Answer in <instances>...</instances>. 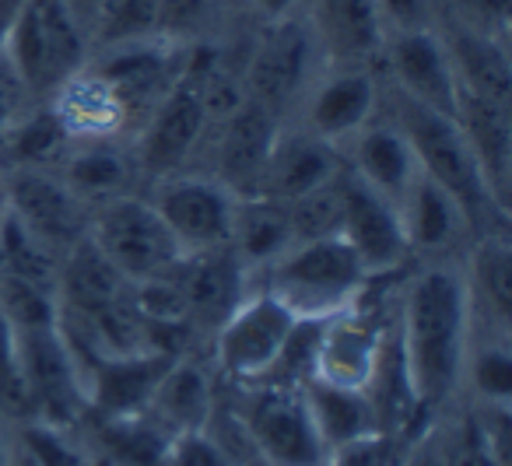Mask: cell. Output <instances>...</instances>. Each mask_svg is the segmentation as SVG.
<instances>
[{
	"mask_svg": "<svg viewBox=\"0 0 512 466\" xmlns=\"http://www.w3.org/2000/svg\"><path fill=\"white\" fill-rule=\"evenodd\" d=\"M470 326V291L449 270L414 277L400 312V351L421 407L442 403L463 375Z\"/></svg>",
	"mask_w": 512,
	"mask_h": 466,
	"instance_id": "6da1fadb",
	"label": "cell"
},
{
	"mask_svg": "<svg viewBox=\"0 0 512 466\" xmlns=\"http://www.w3.org/2000/svg\"><path fill=\"white\" fill-rule=\"evenodd\" d=\"M0 46L15 78L36 95H57L88 64V32L64 0H25Z\"/></svg>",
	"mask_w": 512,
	"mask_h": 466,
	"instance_id": "7a4b0ae2",
	"label": "cell"
},
{
	"mask_svg": "<svg viewBox=\"0 0 512 466\" xmlns=\"http://www.w3.org/2000/svg\"><path fill=\"white\" fill-rule=\"evenodd\" d=\"M365 267L341 235L292 242L274 260L271 295L302 323H327L355 305Z\"/></svg>",
	"mask_w": 512,
	"mask_h": 466,
	"instance_id": "3957f363",
	"label": "cell"
},
{
	"mask_svg": "<svg viewBox=\"0 0 512 466\" xmlns=\"http://www.w3.org/2000/svg\"><path fill=\"white\" fill-rule=\"evenodd\" d=\"M400 120H404L400 134L411 144L421 176L432 179L439 190H446L463 211V218L481 221V214L505 218V211L491 200L488 186H484L481 169H477L474 155H470L467 141H463L460 127H456V116L435 113V109L407 99Z\"/></svg>",
	"mask_w": 512,
	"mask_h": 466,
	"instance_id": "277c9868",
	"label": "cell"
},
{
	"mask_svg": "<svg viewBox=\"0 0 512 466\" xmlns=\"http://www.w3.org/2000/svg\"><path fill=\"white\" fill-rule=\"evenodd\" d=\"M92 242L120 270L123 281L134 284L165 274L186 256L155 204H144L137 197L113 200L95 221Z\"/></svg>",
	"mask_w": 512,
	"mask_h": 466,
	"instance_id": "5b68a950",
	"label": "cell"
},
{
	"mask_svg": "<svg viewBox=\"0 0 512 466\" xmlns=\"http://www.w3.org/2000/svg\"><path fill=\"white\" fill-rule=\"evenodd\" d=\"M15 344L29 414H39V421L53 428H67L71 421H78V414L88 407V393L78 361L60 333V323L15 330Z\"/></svg>",
	"mask_w": 512,
	"mask_h": 466,
	"instance_id": "8992f818",
	"label": "cell"
},
{
	"mask_svg": "<svg viewBox=\"0 0 512 466\" xmlns=\"http://www.w3.org/2000/svg\"><path fill=\"white\" fill-rule=\"evenodd\" d=\"M218 64L214 53H193L183 67L176 71L172 85L165 88V95L158 99V109L151 116L148 137H144V169L155 176H169L179 165L190 158V151L197 148L200 134L207 123V106H204V81L211 74V67Z\"/></svg>",
	"mask_w": 512,
	"mask_h": 466,
	"instance_id": "52a82bcc",
	"label": "cell"
},
{
	"mask_svg": "<svg viewBox=\"0 0 512 466\" xmlns=\"http://www.w3.org/2000/svg\"><path fill=\"white\" fill-rule=\"evenodd\" d=\"M242 431L267 466H327V445L299 386H264L242 410Z\"/></svg>",
	"mask_w": 512,
	"mask_h": 466,
	"instance_id": "ba28073f",
	"label": "cell"
},
{
	"mask_svg": "<svg viewBox=\"0 0 512 466\" xmlns=\"http://www.w3.org/2000/svg\"><path fill=\"white\" fill-rule=\"evenodd\" d=\"M299 319L271 295V291H260V295L246 298L235 305L225 316V323L214 330V354H218V365L225 368L232 379L253 382L267 379L271 368L278 365L281 351H285L288 337L295 333Z\"/></svg>",
	"mask_w": 512,
	"mask_h": 466,
	"instance_id": "9c48e42d",
	"label": "cell"
},
{
	"mask_svg": "<svg viewBox=\"0 0 512 466\" xmlns=\"http://www.w3.org/2000/svg\"><path fill=\"white\" fill-rule=\"evenodd\" d=\"M155 211L162 214L186 256L225 249L232 239L235 197L228 193V186L207 183V179H172L155 200Z\"/></svg>",
	"mask_w": 512,
	"mask_h": 466,
	"instance_id": "30bf717a",
	"label": "cell"
},
{
	"mask_svg": "<svg viewBox=\"0 0 512 466\" xmlns=\"http://www.w3.org/2000/svg\"><path fill=\"white\" fill-rule=\"evenodd\" d=\"M337 235L351 246L365 274H386L404 260V221L386 204L383 193L369 190L362 179H344L341 232Z\"/></svg>",
	"mask_w": 512,
	"mask_h": 466,
	"instance_id": "8fae6325",
	"label": "cell"
},
{
	"mask_svg": "<svg viewBox=\"0 0 512 466\" xmlns=\"http://www.w3.org/2000/svg\"><path fill=\"white\" fill-rule=\"evenodd\" d=\"M306 67H309V39L299 25H292L285 18V22H278V29L267 32V39L256 46L253 60H249V71L242 78L246 102L278 116L295 99L302 78H306Z\"/></svg>",
	"mask_w": 512,
	"mask_h": 466,
	"instance_id": "7c38bea8",
	"label": "cell"
},
{
	"mask_svg": "<svg viewBox=\"0 0 512 466\" xmlns=\"http://www.w3.org/2000/svg\"><path fill=\"white\" fill-rule=\"evenodd\" d=\"M456 127L474 155L481 179L488 186L491 200L498 207H509V183H512V120L509 106H498L481 95L460 92L456 102Z\"/></svg>",
	"mask_w": 512,
	"mask_h": 466,
	"instance_id": "4fadbf2b",
	"label": "cell"
},
{
	"mask_svg": "<svg viewBox=\"0 0 512 466\" xmlns=\"http://www.w3.org/2000/svg\"><path fill=\"white\" fill-rule=\"evenodd\" d=\"M393 71L404 85L407 99L435 113L456 116L460 81H456L449 50L425 29H404L393 43Z\"/></svg>",
	"mask_w": 512,
	"mask_h": 466,
	"instance_id": "5bb4252c",
	"label": "cell"
},
{
	"mask_svg": "<svg viewBox=\"0 0 512 466\" xmlns=\"http://www.w3.org/2000/svg\"><path fill=\"white\" fill-rule=\"evenodd\" d=\"M11 214L36 235L43 246H74L81 239V211L67 186L43 172L18 169L11 176Z\"/></svg>",
	"mask_w": 512,
	"mask_h": 466,
	"instance_id": "9a60e30c",
	"label": "cell"
},
{
	"mask_svg": "<svg viewBox=\"0 0 512 466\" xmlns=\"http://www.w3.org/2000/svg\"><path fill=\"white\" fill-rule=\"evenodd\" d=\"M379 344L383 333L376 326L362 323L351 312L327 319L320 326V340H316V358H313V375L309 379L334 382V386H351L365 389L372 375V365L379 358Z\"/></svg>",
	"mask_w": 512,
	"mask_h": 466,
	"instance_id": "2e32d148",
	"label": "cell"
},
{
	"mask_svg": "<svg viewBox=\"0 0 512 466\" xmlns=\"http://www.w3.org/2000/svg\"><path fill=\"white\" fill-rule=\"evenodd\" d=\"M274 148H278V116L253 102H242L225 120V137H221V176L228 190H256Z\"/></svg>",
	"mask_w": 512,
	"mask_h": 466,
	"instance_id": "e0dca14e",
	"label": "cell"
},
{
	"mask_svg": "<svg viewBox=\"0 0 512 466\" xmlns=\"http://www.w3.org/2000/svg\"><path fill=\"white\" fill-rule=\"evenodd\" d=\"M302 396H306V407H309V414H313V424H316V431H320L327 452L379 431L376 410H372V400L365 396V389L334 386V382H323V379H306Z\"/></svg>",
	"mask_w": 512,
	"mask_h": 466,
	"instance_id": "ac0fdd59",
	"label": "cell"
},
{
	"mask_svg": "<svg viewBox=\"0 0 512 466\" xmlns=\"http://www.w3.org/2000/svg\"><path fill=\"white\" fill-rule=\"evenodd\" d=\"M183 284H186V305L190 316L204 326L218 330L225 316L242 302V277H239V256H228L225 249L197 253L183 263Z\"/></svg>",
	"mask_w": 512,
	"mask_h": 466,
	"instance_id": "d6986e66",
	"label": "cell"
},
{
	"mask_svg": "<svg viewBox=\"0 0 512 466\" xmlns=\"http://www.w3.org/2000/svg\"><path fill=\"white\" fill-rule=\"evenodd\" d=\"M449 60H453L460 92L481 95L498 106L512 102V64L505 57L502 43L488 32L460 29L449 39Z\"/></svg>",
	"mask_w": 512,
	"mask_h": 466,
	"instance_id": "ffe728a7",
	"label": "cell"
},
{
	"mask_svg": "<svg viewBox=\"0 0 512 466\" xmlns=\"http://www.w3.org/2000/svg\"><path fill=\"white\" fill-rule=\"evenodd\" d=\"M334 176H337V162L320 137H313V141H288V144L278 141L264 176H260V186H256V197L292 204L302 193L330 183Z\"/></svg>",
	"mask_w": 512,
	"mask_h": 466,
	"instance_id": "44dd1931",
	"label": "cell"
},
{
	"mask_svg": "<svg viewBox=\"0 0 512 466\" xmlns=\"http://www.w3.org/2000/svg\"><path fill=\"white\" fill-rule=\"evenodd\" d=\"M64 302L67 316H95L109 305L123 302V274L102 256V249L88 239H78L64 263Z\"/></svg>",
	"mask_w": 512,
	"mask_h": 466,
	"instance_id": "7402d4cb",
	"label": "cell"
},
{
	"mask_svg": "<svg viewBox=\"0 0 512 466\" xmlns=\"http://www.w3.org/2000/svg\"><path fill=\"white\" fill-rule=\"evenodd\" d=\"M320 25L330 53L362 64L383 46V11L376 0H320Z\"/></svg>",
	"mask_w": 512,
	"mask_h": 466,
	"instance_id": "603a6c76",
	"label": "cell"
},
{
	"mask_svg": "<svg viewBox=\"0 0 512 466\" xmlns=\"http://www.w3.org/2000/svg\"><path fill=\"white\" fill-rule=\"evenodd\" d=\"M148 410L162 424H169L172 435L200 431L211 417V386L207 375L190 361H172L165 375L158 379L155 393L148 400Z\"/></svg>",
	"mask_w": 512,
	"mask_h": 466,
	"instance_id": "cb8c5ba5",
	"label": "cell"
},
{
	"mask_svg": "<svg viewBox=\"0 0 512 466\" xmlns=\"http://www.w3.org/2000/svg\"><path fill=\"white\" fill-rule=\"evenodd\" d=\"M239 260L249 263H274L295 242L288 207L271 197H249L235 204L232 239Z\"/></svg>",
	"mask_w": 512,
	"mask_h": 466,
	"instance_id": "d4e9b609",
	"label": "cell"
},
{
	"mask_svg": "<svg viewBox=\"0 0 512 466\" xmlns=\"http://www.w3.org/2000/svg\"><path fill=\"white\" fill-rule=\"evenodd\" d=\"M372 106H376V88H372V81L365 74H337L316 92L309 120H313L316 137L330 141V137L362 130Z\"/></svg>",
	"mask_w": 512,
	"mask_h": 466,
	"instance_id": "484cf974",
	"label": "cell"
},
{
	"mask_svg": "<svg viewBox=\"0 0 512 466\" xmlns=\"http://www.w3.org/2000/svg\"><path fill=\"white\" fill-rule=\"evenodd\" d=\"M358 176L369 190L383 193H404L411 186V179L418 176V162H414V151L407 144V137L400 130H365L362 141L355 148Z\"/></svg>",
	"mask_w": 512,
	"mask_h": 466,
	"instance_id": "4316f807",
	"label": "cell"
},
{
	"mask_svg": "<svg viewBox=\"0 0 512 466\" xmlns=\"http://www.w3.org/2000/svg\"><path fill=\"white\" fill-rule=\"evenodd\" d=\"M404 197H407V204H404L400 221H404L407 246H418V249L446 246L456 235L460 218H463L456 200L425 176H414L411 186L404 190Z\"/></svg>",
	"mask_w": 512,
	"mask_h": 466,
	"instance_id": "83f0119b",
	"label": "cell"
},
{
	"mask_svg": "<svg viewBox=\"0 0 512 466\" xmlns=\"http://www.w3.org/2000/svg\"><path fill=\"white\" fill-rule=\"evenodd\" d=\"M60 113L57 120L64 123V130H74V134H106L109 127H116L123 116V99L109 88L106 78L92 74L88 78L85 71L78 78H71L64 88H60Z\"/></svg>",
	"mask_w": 512,
	"mask_h": 466,
	"instance_id": "f1b7e54d",
	"label": "cell"
},
{
	"mask_svg": "<svg viewBox=\"0 0 512 466\" xmlns=\"http://www.w3.org/2000/svg\"><path fill=\"white\" fill-rule=\"evenodd\" d=\"M158 0H99L88 32L102 46H127L155 36Z\"/></svg>",
	"mask_w": 512,
	"mask_h": 466,
	"instance_id": "f546056e",
	"label": "cell"
},
{
	"mask_svg": "<svg viewBox=\"0 0 512 466\" xmlns=\"http://www.w3.org/2000/svg\"><path fill=\"white\" fill-rule=\"evenodd\" d=\"M288 207V221H292L295 242L309 239H330L341 232V207H344V179L334 176L330 183L316 186V190L302 193Z\"/></svg>",
	"mask_w": 512,
	"mask_h": 466,
	"instance_id": "4dcf8cb0",
	"label": "cell"
},
{
	"mask_svg": "<svg viewBox=\"0 0 512 466\" xmlns=\"http://www.w3.org/2000/svg\"><path fill=\"white\" fill-rule=\"evenodd\" d=\"M474 281L498 323L512 319V253L505 239H488L474 253Z\"/></svg>",
	"mask_w": 512,
	"mask_h": 466,
	"instance_id": "1f68e13d",
	"label": "cell"
},
{
	"mask_svg": "<svg viewBox=\"0 0 512 466\" xmlns=\"http://www.w3.org/2000/svg\"><path fill=\"white\" fill-rule=\"evenodd\" d=\"M0 309L11 319L15 330H36V326H57L60 309L43 284H32L25 277L0 274Z\"/></svg>",
	"mask_w": 512,
	"mask_h": 466,
	"instance_id": "d6a6232c",
	"label": "cell"
},
{
	"mask_svg": "<svg viewBox=\"0 0 512 466\" xmlns=\"http://www.w3.org/2000/svg\"><path fill=\"white\" fill-rule=\"evenodd\" d=\"M18 445L29 449L39 466H92L85 459V452L64 435V428H53L46 421L25 424L22 435H18Z\"/></svg>",
	"mask_w": 512,
	"mask_h": 466,
	"instance_id": "836d02e7",
	"label": "cell"
},
{
	"mask_svg": "<svg viewBox=\"0 0 512 466\" xmlns=\"http://www.w3.org/2000/svg\"><path fill=\"white\" fill-rule=\"evenodd\" d=\"M0 410L8 414H29V396H25L22 368H18V344L15 326L0 309Z\"/></svg>",
	"mask_w": 512,
	"mask_h": 466,
	"instance_id": "e575fe53",
	"label": "cell"
},
{
	"mask_svg": "<svg viewBox=\"0 0 512 466\" xmlns=\"http://www.w3.org/2000/svg\"><path fill=\"white\" fill-rule=\"evenodd\" d=\"M165 466H239V459L225 449L221 442H214L211 435L200 431H183L172 435V442L165 445Z\"/></svg>",
	"mask_w": 512,
	"mask_h": 466,
	"instance_id": "d590c367",
	"label": "cell"
},
{
	"mask_svg": "<svg viewBox=\"0 0 512 466\" xmlns=\"http://www.w3.org/2000/svg\"><path fill=\"white\" fill-rule=\"evenodd\" d=\"M123 183V158L106 148H92L71 162V186L74 190L102 193L116 190Z\"/></svg>",
	"mask_w": 512,
	"mask_h": 466,
	"instance_id": "8d00e7d4",
	"label": "cell"
},
{
	"mask_svg": "<svg viewBox=\"0 0 512 466\" xmlns=\"http://www.w3.org/2000/svg\"><path fill=\"white\" fill-rule=\"evenodd\" d=\"M446 466H498L484 421H463L446 442Z\"/></svg>",
	"mask_w": 512,
	"mask_h": 466,
	"instance_id": "74e56055",
	"label": "cell"
},
{
	"mask_svg": "<svg viewBox=\"0 0 512 466\" xmlns=\"http://www.w3.org/2000/svg\"><path fill=\"white\" fill-rule=\"evenodd\" d=\"M474 386L484 400L495 407V403H505L512 393V361L509 351L502 347H488L474 358Z\"/></svg>",
	"mask_w": 512,
	"mask_h": 466,
	"instance_id": "f35d334b",
	"label": "cell"
},
{
	"mask_svg": "<svg viewBox=\"0 0 512 466\" xmlns=\"http://www.w3.org/2000/svg\"><path fill=\"white\" fill-rule=\"evenodd\" d=\"M204 11H207V0H158L155 32L179 39L204 22Z\"/></svg>",
	"mask_w": 512,
	"mask_h": 466,
	"instance_id": "ab89813d",
	"label": "cell"
},
{
	"mask_svg": "<svg viewBox=\"0 0 512 466\" xmlns=\"http://www.w3.org/2000/svg\"><path fill=\"white\" fill-rule=\"evenodd\" d=\"M64 134H67V130H64V123H60L57 116H39L36 123H29V127L18 134V155H22L25 162L46 158L60 141H64Z\"/></svg>",
	"mask_w": 512,
	"mask_h": 466,
	"instance_id": "60d3db41",
	"label": "cell"
},
{
	"mask_svg": "<svg viewBox=\"0 0 512 466\" xmlns=\"http://www.w3.org/2000/svg\"><path fill=\"white\" fill-rule=\"evenodd\" d=\"M327 466H390L386 435L376 431V435H365V438H358V442L341 445V449H334L327 456Z\"/></svg>",
	"mask_w": 512,
	"mask_h": 466,
	"instance_id": "b9f144b4",
	"label": "cell"
},
{
	"mask_svg": "<svg viewBox=\"0 0 512 466\" xmlns=\"http://www.w3.org/2000/svg\"><path fill=\"white\" fill-rule=\"evenodd\" d=\"M463 8V15L474 22L477 32H488V36H498L505 32L512 15V0H456Z\"/></svg>",
	"mask_w": 512,
	"mask_h": 466,
	"instance_id": "7bdbcfd3",
	"label": "cell"
},
{
	"mask_svg": "<svg viewBox=\"0 0 512 466\" xmlns=\"http://www.w3.org/2000/svg\"><path fill=\"white\" fill-rule=\"evenodd\" d=\"M383 18L397 22L400 29H418L421 11H425V0H376Z\"/></svg>",
	"mask_w": 512,
	"mask_h": 466,
	"instance_id": "ee69618b",
	"label": "cell"
},
{
	"mask_svg": "<svg viewBox=\"0 0 512 466\" xmlns=\"http://www.w3.org/2000/svg\"><path fill=\"white\" fill-rule=\"evenodd\" d=\"M404 466H446V438H421L418 449L404 459Z\"/></svg>",
	"mask_w": 512,
	"mask_h": 466,
	"instance_id": "f6af8a7d",
	"label": "cell"
},
{
	"mask_svg": "<svg viewBox=\"0 0 512 466\" xmlns=\"http://www.w3.org/2000/svg\"><path fill=\"white\" fill-rule=\"evenodd\" d=\"M249 4H253V8L267 18V22H285L299 0H249Z\"/></svg>",
	"mask_w": 512,
	"mask_h": 466,
	"instance_id": "bcb514c9",
	"label": "cell"
},
{
	"mask_svg": "<svg viewBox=\"0 0 512 466\" xmlns=\"http://www.w3.org/2000/svg\"><path fill=\"white\" fill-rule=\"evenodd\" d=\"M8 466H39V463H36V456H32L29 449H22V445H11Z\"/></svg>",
	"mask_w": 512,
	"mask_h": 466,
	"instance_id": "7dc6e473",
	"label": "cell"
},
{
	"mask_svg": "<svg viewBox=\"0 0 512 466\" xmlns=\"http://www.w3.org/2000/svg\"><path fill=\"white\" fill-rule=\"evenodd\" d=\"M25 0H0V36H4V29H8V22L15 18V11L22 8Z\"/></svg>",
	"mask_w": 512,
	"mask_h": 466,
	"instance_id": "c3c4849f",
	"label": "cell"
},
{
	"mask_svg": "<svg viewBox=\"0 0 512 466\" xmlns=\"http://www.w3.org/2000/svg\"><path fill=\"white\" fill-rule=\"evenodd\" d=\"M8 452H11V445L4 442V435H0V466H8Z\"/></svg>",
	"mask_w": 512,
	"mask_h": 466,
	"instance_id": "681fc988",
	"label": "cell"
},
{
	"mask_svg": "<svg viewBox=\"0 0 512 466\" xmlns=\"http://www.w3.org/2000/svg\"><path fill=\"white\" fill-rule=\"evenodd\" d=\"M4 123H8V102L0 99V127H4Z\"/></svg>",
	"mask_w": 512,
	"mask_h": 466,
	"instance_id": "f907efd6",
	"label": "cell"
}]
</instances>
